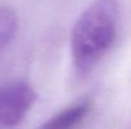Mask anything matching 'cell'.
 I'll use <instances>...</instances> for the list:
<instances>
[{"instance_id":"1","label":"cell","mask_w":131,"mask_h":129,"mask_svg":"<svg viewBox=\"0 0 131 129\" xmlns=\"http://www.w3.org/2000/svg\"><path fill=\"white\" fill-rule=\"evenodd\" d=\"M120 0H94L78 18L71 32V57L80 76L101 62L117 37Z\"/></svg>"},{"instance_id":"2","label":"cell","mask_w":131,"mask_h":129,"mask_svg":"<svg viewBox=\"0 0 131 129\" xmlns=\"http://www.w3.org/2000/svg\"><path fill=\"white\" fill-rule=\"evenodd\" d=\"M36 101L33 87L26 81L0 85V125H17Z\"/></svg>"},{"instance_id":"3","label":"cell","mask_w":131,"mask_h":129,"mask_svg":"<svg viewBox=\"0 0 131 129\" xmlns=\"http://www.w3.org/2000/svg\"><path fill=\"white\" fill-rule=\"evenodd\" d=\"M93 101L92 99H83L65 110L60 111L50 120H47L42 125V128L47 129H66L78 125L92 110Z\"/></svg>"},{"instance_id":"4","label":"cell","mask_w":131,"mask_h":129,"mask_svg":"<svg viewBox=\"0 0 131 129\" xmlns=\"http://www.w3.org/2000/svg\"><path fill=\"white\" fill-rule=\"evenodd\" d=\"M18 27L17 15L13 10L0 6V53L12 42Z\"/></svg>"}]
</instances>
